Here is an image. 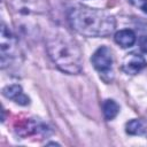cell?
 Instances as JSON below:
<instances>
[{
    "label": "cell",
    "instance_id": "obj_7",
    "mask_svg": "<svg viewBox=\"0 0 147 147\" xmlns=\"http://www.w3.org/2000/svg\"><path fill=\"white\" fill-rule=\"evenodd\" d=\"M2 94L7 98L10 99L13 101H15L16 103L21 105V106H26L30 103V99L23 93V90L20 85L14 84V85H8L2 90Z\"/></svg>",
    "mask_w": 147,
    "mask_h": 147
},
{
    "label": "cell",
    "instance_id": "obj_11",
    "mask_svg": "<svg viewBox=\"0 0 147 147\" xmlns=\"http://www.w3.org/2000/svg\"><path fill=\"white\" fill-rule=\"evenodd\" d=\"M130 2L136 7L140 8L142 11L147 13V0H130Z\"/></svg>",
    "mask_w": 147,
    "mask_h": 147
},
{
    "label": "cell",
    "instance_id": "obj_3",
    "mask_svg": "<svg viewBox=\"0 0 147 147\" xmlns=\"http://www.w3.org/2000/svg\"><path fill=\"white\" fill-rule=\"evenodd\" d=\"M17 51L16 38L5 23L1 24L0 37V52H1V68H6L15 57Z\"/></svg>",
    "mask_w": 147,
    "mask_h": 147
},
{
    "label": "cell",
    "instance_id": "obj_4",
    "mask_svg": "<svg viewBox=\"0 0 147 147\" xmlns=\"http://www.w3.org/2000/svg\"><path fill=\"white\" fill-rule=\"evenodd\" d=\"M113 52L107 46L99 47L91 57L93 67L100 72V76L113 74Z\"/></svg>",
    "mask_w": 147,
    "mask_h": 147
},
{
    "label": "cell",
    "instance_id": "obj_8",
    "mask_svg": "<svg viewBox=\"0 0 147 147\" xmlns=\"http://www.w3.org/2000/svg\"><path fill=\"white\" fill-rule=\"evenodd\" d=\"M115 41L123 48H129L136 42V34L130 29H123L115 33Z\"/></svg>",
    "mask_w": 147,
    "mask_h": 147
},
{
    "label": "cell",
    "instance_id": "obj_9",
    "mask_svg": "<svg viewBox=\"0 0 147 147\" xmlns=\"http://www.w3.org/2000/svg\"><path fill=\"white\" fill-rule=\"evenodd\" d=\"M126 133L147 137V119H131L126 123Z\"/></svg>",
    "mask_w": 147,
    "mask_h": 147
},
{
    "label": "cell",
    "instance_id": "obj_1",
    "mask_svg": "<svg viewBox=\"0 0 147 147\" xmlns=\"http://www.w3.org/2000/svg\"><path fill=\"white\" fill-rule=\"evenodd\" d=\"M67 17L70 26L85 37H107L113 33L116 26V21L109 13L80 5L71 7Z\"/></svg>",
    "mask_w": 147,
    "mask_h": 147
},
{
    "label": "cell",
    "instance_id": "obj_5",
    "mask_svg": "<svg viewBox=\"0 0 147 147\" xmlns=\"http://www.w3.org/2000/svg\"><path fill=\"white\" fill-rule=\"evenodd\" d=\"M16 131L21 137H26L30 134H46L47 136L49 133V129L47 127L46 124L37 119H32V118H29L23 124L18 125Z\"/></svg>",
    "mask_w": 147,
    "mask_h": 147
},
{
    "label": "cell",
    "instance_id": "obj_10",
    "mask_svg": "<svg viewBox=\"0 0 147 147\" xmlns=\"http://www.w3.org/2000/svg\"><path fill=\"white\" fill-rule=\"evenodd\" d=\"M102 110H103L105 118L107 121H111V119H114L117 116V114L119 111V107H118V105L114 100L108 99V100H105L103 101V103H102Z\"/></svg>",
    "mask_w": 147,
    "mask_h": 147
},
{
    "label": "cell",
    "instance_id": "obj_6",
    "mask_svg": "<svg viewBox=\"0 0 147 147\" xmlns=\"http://www.w3.org/2000/svg\"><path fill=\"white\" fill-rule=\"evenodd\" d=\"M146 65H147V62L141 55L136 54V53H131L124 59L123 64H122V69L127 75H137Z\"/></svg>",
    "mask_w": 147,
    "mask_h": 147
},
{
    "label": "cell",
    "instance_id": "obj_12",
    "mask_svg": "<svg viewBox=\"0 0 147 147\" xmlns=\"http://www.w3.org/2000/svg\"><path fill=\"white\" fill-rule=\"evenodd\" d=\"M139 45H140V49L144 53H147V36H144V37L140 38Z\"/></svg>",
    "mask_w": 147,
    "mask_h": 147
},
{
    "label": "cell",
    "instance_id": "obj_2",
    "mask_svg": "<svg viewBox=\"0 0 147 147\" xmlns=\"http://www.w3.org/2000/svg\"><path fill=\"white\" fill-rule=\"evenodd\" d=\"M47 53L55 65L65 74L77 75L83 69L82 52L78 45L64 33H56L48 38Z\"/></svg>",
    "mask_w": 147,
    "mask_h": 147
}]
</instances>
